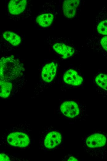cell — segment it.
<instances>
[{"label":"cell","instance_id":"cell-1","mask_svg":"<svg viewBox=\"0 0 107 161\" xmlns=\"http://www.w3.org/2000/svg\"><path fill=\"white\" fill-rule=\"evenodd\" d=\"M31 131V125L26 122L17 124L5 129L0 137V149L23 150L30 148L32 142Z\"/></svg>","mask_w":107,"mask_h":161},{"label":"cell","instance_id":"cell-2","mask_svg":"<svg viewBox=\"0 0 107 161\" xmlns=\"http://www.w3.org/2000/svg\"><path fill=\"white\" fill-rule=\"evenodd\" d=\"M0 80L8 81L13 84V94L14 90L19 89L18 87L19 86L18 84L21 86L22 85L25 70L23 64L16 56L6 54L0 59Z\"/></svg>","mask_w":107,"mask_h":161},{"label":"cell","instance_id":"cell-3","mask_svg":"<svg viewBox=\"0 0 107 161\" xmlns=\"http://www.w3.org/2000/svg\"><path fill=\"white\" fill-rule=\"evenodd\" d=\"M84 152L97 159L107 156V132L97 130L81 137Z\"/></svg>","mask_w":107,"mask_h":161},{"label":"cell","instance_id":"cell-4","mask_svg":"<svg viewBox=\"0 0 107 161\" xmlns=\"http://www.w3.org/2000/svg\"><path fill=\"white\" fill-rule=\"evenodd\" d=\"M38 139L39 148L45 152H52L59 149L64 142L62 131L51 125L42 129Z\"/></svg>","mask_w":107,"mask_h":161},{"label":"cell","instance_id":"cell-5","mask_svg":"<svg viewBox=\"0 0 107 161\" xmlns=\"http://www.w3.org/2000/svg\"><path fill=\"white\" fill-rule=\"evenodd\" d=\"M5 3V14L7 19L21 22L32 18L33 5L29 0H7Z\"/></svg>","mask_w":107,"mask_h":161},{"label":"cell","instance_id":"cell-6","mask_svg":"<svg viewBox=\"0 0 107 161\" xmlns=\"http://www.w3.org/2000/svg\"><path fill=\"white\" fill-rule=\"evenodd\" d=\"M57 111L61 117L73 122L85 120L88 116L85 104L77 99L61 101Z\"/></svg>","mask_w":107,"mask_h":161},{"label":"cell","instance_id":"cell-7","mask_svg":"<svg viewBox=\"0 0 107 161\" xmlns=\"http://www.w3.org/2000/svg\"><path fill=\"white\" fill-rule=\"evenodd\" d=\"M46 41L52 51L60 59H70L78 54L77 46L69 38L50 36Z\"/></svg>","mask_w":107,"mask_h":161},{"label":"cell","instance_id":"cell-8","mask_svg":"<svg viewBox=\"0 0 107 161\" xmlns=\"http://www.w3.org/2000/svg\"><path fill=\"white\" fill-rule=\"evenodd\" d=\"M58 12L56 2L52 1L45 3L34 16L35 26L40 29L51 28L56 21Z\"/></svg>","mask_w":107,"mask_h":161},{"label":"cell","instance_id":"cell-9","mask_svg":"<svg viewBox=\"0 0 107 161\" xmlns=\"http://www.w3.org/2000/svg\"><path fill=\"white\" fill-rule=\"evenodd\" d=\"M84 76L80 68L73 66L69 67L62 75L61 81L65 89H80L84 86Z\"/></svg>","mask_w":107,"mask_h":161},{"label":"cell","instance_id":"cell-10","mask_svg":"<svg viewBox=\"0 0 107 161\" xmlns=\"http://www.w3.org/2000/svg\"><path fill=\"white\" fill-rule=\"evenodd\" d=\"M23 35L19 32L12 30H2L0 33V47L4 51L16 49L22 44Z\"/></svg>","mask_w":107,"mask_h":161},{"label":"cell","instance_id":"cell-11","mask_svg":"<svg viewBox=\"0 0 107 161\" xmlns=\"http://www.w3.org/2000/svg\"><path fill=\"white\" fill-rule=\"evenodd\" d=\"M42 66L39 84L40 85H49L53 83L58 73V64L55 61L45 63Z\"/></svg>","mask_w":107,"mask_h":161},{"label":"cell","instance_id":"cell-12","mask_svg":"<svg viewBox=\"0 0 107 161\" xmlns=\"http://www.w3.org/2000/svg\"><path fill=\"white\" fill-rule=\"evenodd\" d=\"M82 2L81 0H66L62 2L61 11L64 17L67 19L76 18L80 12Z\"/></svg>","mask_w":107,"mask_h":161},{"label":"cell","instance_id":"cell-13","mask_svg":"<svg viewBox=\"0 0 107 161\" xmlns=\"http://www.w3.org/2000/svg\"><path fill=\"white\" fill-rule=\"evenodd\" d=\"M85 44L89 48L107 56V36L92 35L86 39Z\"/></svg>","mask_w":107,"mask_h":161},{"label":"cell","instance_id":"cell-14","mask_svg":"<svg viewBox=\"0 0 107 161\" xmlns=\"http://www.w3.org/2000/svg\"><path fill=\"white\" fill-rule=\"evenodd\" d=\"M93 35L107 36V7L103 8L93 24Z\"/></svg>","mask_w":107,"mask_h":161},{"label":"cell","instance_id":"cell-15","mask_svg":"<svg viewBox=\"0 0 107 161\" xmlns=\"http://www.w3.org/2000/svg\"><path fill=\"white\" fill-rule=\"evenodd\" d=\"M96 91L101 97L107 98V73L102 71L97 72L91 80Z\"/></svg>","mask_w":107,"mask_h":161},{"label":"cell","instance_id":"cell-16","mask_svg":"<svg viewBox=\"0 0 107 161\" xmlns=\"http://www.w3.org/2000/svg\"><path fill=\"white\" fill-rule=\"evenodd\" d=\"M0 80V97L2 98H8L13 94V85L12 83L8 81Z\"/></svg>","mask_w":107,"mask_h":161},{"label":"cell","instance_id":"cell-17","mask_svg":"<svg viewBox=\"0 0 107 161\" xmlns=\"http://www.w3.org/2000/svg\"><path fill=\"white\" fill-rule=\"evenodd\" d=\"M0 161H25L26 159L18 156L14 155L5 151H0Z\"/></svg>","mask_w":107,"mask_h":161},{"label":"cell","instance_id":"cell-18","mask_svg":"<svg viewBox=\"0 0 107 161\" xmlns=\"http://www.w3.org/2000/svg\"><path fill=\"white\" fill-rule=\"evenodd\" d=\"M79 157L74 154H68L62 157L63 161H79Z\"/></svg>","mask_w":107,"mask_h":161}]
</instances>
